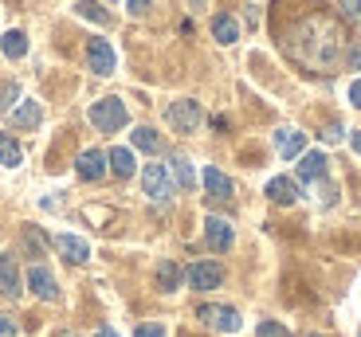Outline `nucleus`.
I'll use <instances>...</instances> for the list:
<instances>
[{
	"label": "nucleus",
	"mask_w": 361,
	"mask_h": 337,
	"mask_svg": "<svg viewBox=\"0 0 361 337\" xmlns=\"http://www.w3.org/2000/svg\"><path fill=\"white\" fill-rule=\"evenodd\" d=\"M90 122H94V129H102V134H118V129L126 126V102L122 98H99L90 106Z\"/></svg>",
	"instance_id": "nucleus-1"
},
{
	"label": "nucleus",
	"mask_w": 361,
	"mask_h": 337,
	"mask_svg": "<svg viewBox=\"0 0 361 337\" xmlns=\"http://www.w3.org/2000/svg\"><path fill=\"white\" fill-rule=\"evenodd\" d=\"M165 118H169V126L177 129V134H192V129L200 126V102H192V98H185V102H173L169 110H165Z\"/></svg>",
	"instance_id": "nucleus-2"
},
{
	"label": "nucleus",
	"mask_w": 361,
	"mask_h": 337,
	"mask_svg": "<svg viewBox=\"0 0 361 337\" xmlns=\"http://www.w3.org/2000/svg\"><path fill=\"white\" fill-rule=\"evenodd\" d=\"M142 189H145L149 201H169V196H173L169 169H165V165H145V169H142Z\"/></svg>",
	"instance_id": "nucleus-3"
},
{
	"label": "nucleus",
	"mask_w": 361,
	"mask_h": 337,
	"mask_svg": "<svg viewBox=\"0 0 361 337\" xmlns=\"http://www.w3.org/2000/svg\"><path fill=\"white\" fill-rule=\"evenodd\" d=\"M185 279H189L197 291H216V286L224 283V271H220V263H212V259H200V263H192L189 271H185Z\"/></svg>",
	"instance_id": "nucleus-4"
},
{
	"label": "nucleus",
	"mask_w": 361,
	"mask_h": 337,
	"mask_svg": "<svg viewBox=\"0 0 361 337\" xmlns=\"http://www.w3.org/2000/svg\"><path fill=\"white\" fill-rule=\"evenodd\" d=\"M197 318L204 322V326L220 329V333H235V329H240V314H235L232 306H200Z\"/></svg>",
	"instance_id": "nucleus-5"
},
{
	"label": "nucleus",
	"mask_w": 361,
	"mask_h": 337,
	"mask_svg": "<svg viewBox=\"0 0 361 337\" xmlns=\"http://www.w3.org/2000/svg\"><path fill=\"white\" fill-rule=\"evenodd\" d=\"M106 153L102 149H82L79 153V161H75V173L82 177V181H102L106 177Z\"/></svg>",
	"instance_id": "nucleus-6"
},
{
	"label": "nucleus",
	"mask_w": 361,
	"mask_h": 337,
	"mask_svg": "<svg viewBox=\"0 0 361 337\" xmlns=\"http://www.w3.org/2000/svg\"><path fill=\"white\" fill-rule=\"evenodd\" d=\"M0 294H8V298L24 294V279H20V267L12 255H0Z\"/></svg>",
	"instance_id": "nucleus-7"
},
{
	"label": "nucleus",
	"mask_w": 361,
	"mask_h": 337,
	"mask_svg": "<svg viewBox=\"0 0 361 337\" xmlns=\"http://www.w3.org/2000/svg\"><path fill=\"white\" fill-rule=\"evenodd\" d=\"M87 59H90V71L94 75H110L114 71V47L106 39H90L87 44Z\"/></svg>",
	"instance_id": "nucleus-8"
},
{
	"label": "nucleus",
	"mask_w": 361,
	"mask_h": 337,
	"mask_svg": "<svg viewBox=\"0 0 361 337\" xmlns=\"http://www.w3.org/2000/svg\"><path fill=\"white\" fill-rule=\"evenodd\" d=\"M204 239H208L212 251H228V247H232V224L220 220V216H208L204 220Z\"/></svg>",
	"instance_id": "nucleus-9"
},
{
	"label": "nucleus",
	"mask_w": 361,
	"mask_h": 337,
	"mask_svg": "<svg viewBox=\"0 0 361 337\" xmlns=\"http://www.w3.org/2000/svg\"><path fill=\"white\" fill-rule=\"evenodd\" d=\"M27 286H32V294H39L44 302L59 298V286H55V279H51L47 267H32V271H27Z\"/></svg>",
	"instance_id": "nucleus-10"
},
{
	"label": "nucleus",
	"mask_w": 361,
	"mask_h": 337,
	"mask_svg": "<svg viewBox=\"0 0 361 337\" xmlns=\"http://www.w3.org/2000/svg\"><path fill=\"white\" fill-rule=\"evenodd\" d=\"M55 251H59L67 263H87L90 259L87 239H79V236H55Z\"/></svg>",
	"instance_id": "nucleus-11"
},
{
	"label": "nucleus",
	"mask_w": 361,
	"mask_h": 337,
	"mask_svg": "<svg viewBox=\"0 0 361 337\" xmlns=\"http://www.w3.org/2000/svg\"><path fill=\"white\" fill-rule=\"evenodd\" d=\"M275 149H279L283 157H302L307 153V134H302V129H279V134H275Z\"/></svg>",
	"instance_id": "nucleus-12"
},
{
	"label": "nucleus",
	"mask_w": 361,
	"mask_h": 337,
	"mask_svg": "<svg viewBox=\"0 0 361 337\" xmlns=\"http://www.w3.org/2000/svg\"><path fill=\"white\" fill-rule=\"evenodd\" d=\"M267 196L275 204H295L302 192H298V181H290V177H271V181H267Z\"/></svg>",
	"instance_id": "nucleus-13"
},
{
	"label": "nucleus",
	"mask_w": 361,
	"mask_h": 337,
	"mask_svg": "<svg viewBox=\"0 0 361 337\" xmlns=\"http://www.w3.org/2000/svg\"><path fill=\"white\" fill-rule=\"evenodd\" d=\"M326 153H318V149H310V153L298 157V177L302 181H318V177H326Z\"/></svg>",
	"instance_id": "nucleus-14"
},
{
	"label": "nucleus",
	"mask_w": 361,
	"mask_h": 337,
	"mask_svg": "<svg viewBox=\"0 0 361 337\" xmlns=\"http://www.w3.org/2000/svg\"><path fill=\"white\" fill-rule=\"evenodd\" d=\"M204 189H208V196H216V201H232V181L220 173L216 165L204 169Z\"/></svg>",
	"instance_id": "nucleus-15"
},
{
	"label": "nucleus",
	"mask_w": 361,
	"mask_h": 337,
	"mask_svg": "<svg viewBox=\"0 0 361 337\" xmlns=\"http://www.w3.org/2000/svg\"><path fill=\"white\" fill-rule=\"evenodd\" d=\"M165 169L173 173V184H177V189H192V184H197V173H192L189 157H169V165H165Z\"/></svg>",
	"instance_id": "nucleus-16"
},
{
	"label": "nucleus",
	"mask_w": 361,
	"mask_h": 337,
	"mask_svg": "<svg viewBox=\"0 0 361 337\" xmlns=\"http://www.w3.org/2000/svg\"><path fill=\"white\" fill-rule=\"evenodd\" d=\"M180 283H185V271H180V263H173V259L157 263V286H161V291H177Z\"/></svg>",
	"instance_id": "nucleus-17"
},
{
	"label": "nucleus",
	"mask_w": 361,
	"mask_h": 337,
	"mask_svg": "<svg viewBox=\"0 0 361 337\" xmlns=\"http://www.w3.org/2000/svg\"><path fill=\"white\" fill-rule=\"evenodd\" d=\"M39 122H44V110H39V102H24V106L12 114V126H20V129H36Z\"/></svg>",
	"instance_id": "nucleus-18"
},
{
	"label": "nucleus",
	"mask_w": 361,
	"mask_h": 337,
	"mask_svg": "<svg viewBox=\"0 0 361 337\" xmlns=\"http://www.w3.org/2000/svg\"><path fill=\"white\" fill-rule=\"evenodd\" d=\"M106 161H110V173H118V177H134V169H137V165H134V153H130V149H122V146L110 149Z\"/></svg>",
	"instance_id": "nucleus-19"
},
{
	"label": "nucleus",
	"mask_w": 361,
	"mask_h": 337,
	"mask_svg": "<svg viewBox=\"0 0 361 337\" xmlns=\"http://www.w3.org/2000/svg\"><path fill=\"white\" fill-rule=\"evenodd\" d=\"M130 137H134V146L142 149V153H161V137H157V129H149V126H137Z\"/></svg>",
	"instance_id": "nucleus-20"
},
{
	"label": "nucleus",
	"mask_w": 361,
	"mask_h": 337,
	"mask_svg": "<svg viewBox=\"0 0 361 337\" xmlns=\"http://www.w3.org/2000/svg\"><path fill=\"white\" fill-rule=\"evenodd\" d=\"M0 51L8 55V59H24V51H27L24 32H4V36H0Z\"/></svg>",
	"instance_id": "nucleus-21"
},
{
	"label": "nucleus",
	"mask_w": 361,
	"mask_h": 337,
	"mask_svg": "<svg viewBox=\"0 0 361 337\" xmlns=\"http://www.w3.org/2000/svg\"><path fill=\"white\" fill-rule=\"evenodd\" d=\"M212 36H216L220 44H235V39H240V24H235L232 16H216L212 20Z\"/></svg>",
	"instance_id": "nucleus-22"
},
{
	"label": "nucleus",
	"mask_w": 361,
	"mask_h": 337,
	"mask_svg": "<svg viewBox=\"0 0 361 337\" xmlns=\"http://www.w3.org/2000/svg\"><path fill=\"white\" fill-rule=\"evenodd\" d=\"M20 161H24V149H20L8 134H0V165H4V169H16Z\"/></svg>",
	"instance_id": "nucleus-23"
},
{
	"label": "nucleus",
	"mask_w": 361,
	"mask_h": 337,
	"mask_svg": "<svg viewBox=\"0 0 361 337\" xmlns=\"http://www.w3.org/2000/svg\"><path fill=\"white\" fill-rule=\"evenodd\" d=\"M79 12H82V16H87V20H94V24H106V12H102L99 8V4H94V0H82V4H79Z\"/></svg>",
	"instance_id": "nucleus-24"
},
{
	"label": "nucleus",
	"mask_w": 361,
	"mask_h": 337,
	"mask_svg": "<svg viewBox=\"0 0 361 337\" xmlns=\"http://www.w3.org/2000/svg\"><path fill=\"white\" fill-rule=\"evenodd\" d=\"M259 337H290L287 326H279V322H259V329H255Z\"/></svg>",
	"instance_id": "nucleus-25"
},
{
	"label": "nucleus",
	"mask_w": 361,
	"mask_h": 337,
	"mask_svg": "<svg viewBox=\"0 0 361 337\" xmlns=\"http://www.w3.org/2000/svg\"><path fill=\"white\" fill-rule=\"evenodd\" d=\"M134 337H165V326L161 322H145V326H137Z\"/></svg>",
	"instance_id": "nucleus-26"
},
{
	"label": "nucleus",
	"mask_w": 361,
	"mask_h": 337,
	"mask_svg": "<svg viewBox=\"0 0 361 337\" xmlns=\"http://www.w3.org/2000/svg\"><path fill=\"white\" fill-rule=\"evenodd\" d=\"M338 8H342L350 20H361V0H338Z\"/></svg>",
	"instance_id": "nucleus-27"
},
{
	"label": "nucleus",
	"mask_w": 361,
	"mask_h": 337,
	"mask_svg": "<svg viewBox=\"0 0 361 337\" xmlns=\"http://www.w3.org/2000/svg\"><path fill=\"white\" fill-rule=\"evenodd\" d=\"M126 8H130V16H145L149 12V0H126Z\"/></svg>",
	"instance_id": "nucleus-28"
},
{
	"label": "nucleus",
	"mask_w": 361,
	"mask_h": 337,
	"mask_svg": "<svg viewBox=\"0 0 361 337\" xmlns=\"http://www.w3.org/2000/svg\"><path fill=\"white\" fill-rule=\"evenodd\" d=\"M8 98H16V87H4V94H0V110H8V106H12Z\"/></svg>",
	"instance_id": "nucleus-29"
},
{
	"label": "nucleus",
	"mask_w": 361,
	"mask_h": 337,
	"mask_svg": "<svg viewBox=\"0 0 361 337\" xmlns=\"http://www.w3.org/2000/svg\"><path fill=\"white\" fill-rule=\"evenodd\" d=\"M12 333H16V326H12V322L4 318V314H0V337H12Z\"/></svg>",
	"instance_id": "nucleus-30"
},
{
	"label": "nucleus",
	"mask_w": 361,
	"mask_h": 337,
	"mask_svg": "<svg viewBox=\"0 0 361 337\" xmlns=\"http://www.w3.org/2000/svg\"><path fill=\"white\" fill-rule=\"evenodd\" d=\"M350 102H353V106L361 110V79H357V82H353V87H350Z\"/></svg>",
	"instance_id": "nucleus-31"
},
{
	"label": "nucleus",
	"mask_w": 361,
	"mask_h": 337,
	"mask_svg": "<svg viewBox=\"0 0 361 337\" xmlns=\"http://www.w3.org/2000/svg\"><path fill=\"white\" fill-rule=\"evenodd\" d=\"M322 137H326V141H338V137H342V126H330Z\"/></svg>",
	"instance_id": "nucleus-32"
},
{
	"label": "nucleus",
	"mask_w": 361,
	"mask_h": 337,
	"mask_svg": "<svg viewBox=\"0 0 361 337\" xmlns=\"http://www.w3.org/2000/svg\"><path fill=\"white\" fill-rule=\"evenodd\" d=\"M350 63H353V71H361V44L353 47V55H350Z\"/></svg>",
	"instance_id": "nucleus-33"
},
{
	"label": "nucleus",
	"mask_w": 361,
	"mask_h": 337,
	"mask_svg": "<svg viewBox=\"0 0 361 337\" xmlns=\"http://www.w3.org/2000/svg\"><path fill=\"white\" fill-rule=\"evenodd\" d=\"M94 337H118V333H114L110 326H99V333H94Z\"/></svg>",
	"instance_id": "nucleus-34"
},
{
	"label": "nucleus",
	"mask_w": 361,
	"mask_h": 337,
	"mask_svg": "<svg viewBox=\"0 0 361 337\" xmlns=\"http://www.w3.org/2000/svg\"><path fill=\"white\" fill-rule=\"evenodd\" d=\"M350 146H353V149H357V153H361V134H353V141H350Z\"/></svg>",
	"instance_id": "nucleus-35"
},
{
	"label": "nucleus",
	"mask_w": 361,
	"mask_h": 337,
	"mask_svg": "<svg viewBox=\"0 0 361 337\" xmlns=\"http://www.w3.org/2000/svg\"><path fill=\"white\" fill-rule=\"evenodd\" d=\"M63 337H75V333H63Z\"/></svg>",
	"instance_id": "nucleus-36"
}]
</instances>
